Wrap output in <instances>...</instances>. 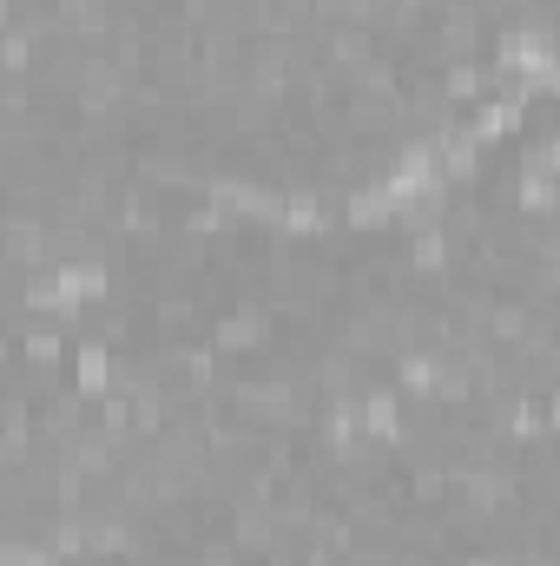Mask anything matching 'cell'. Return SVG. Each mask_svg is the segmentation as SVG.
I'll return each instance as SVG.
<instances>
[{"label":"cell","mask_w":560,"mask_h":566,"mask_svg":"<svg viewBox=\"0 0 560 566\" xmlns=\"http://www.w3.org/2000/svg\"><path fill=\"white\" fill-rule=\"evenodd\" d=\"M80 382H86V395H99V382H106V356H99V349L80 356Z\"/></svg>","instance_id":"cell-2"},{"label":"cell","mask_w":560,"mask_h":566,"mask_svg":"<svg viewBox=\"0 0 560 566\" xmlns=\"http://www.w3.org/2000/svg\"><path fill=\"white\" fill-rule=\"evenodd\" d=\"M369 428L376 435H396V402L389 395H369Z\"/></svg>","instance_id":"cell-1"}]
</instances>
